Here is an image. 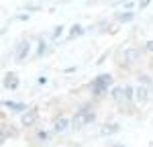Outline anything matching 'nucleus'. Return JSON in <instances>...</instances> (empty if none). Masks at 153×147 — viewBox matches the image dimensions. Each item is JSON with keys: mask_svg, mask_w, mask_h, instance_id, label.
I'll list each match as a JSON object with an SVG mask.
<instances>
[{"mask_svg": "<svg viewBox=\"0 0 153 147\" xmlns=\"http://www.w3.org/2000/svg\"><path fill=\"white\" fill-rule=\"evenodd\" d=\"M147 4H149V0H141V2H139V8H145Z\"/></svg>", "mask_w": 153, "mask_h": 147, "instance_id": "obj_3", "label": "nucleus"}, {"mask_svg": "<svg viewBox=\"0 0 153 147\" xmlns=\"http://www.w3.org/2000/svg\"><path fill=\"white\" fill-rule=\"evenodd\" d=\"M65 127H68V121H63V119H61V121H59L57 125H55V131H63Z\"/></svg>", "mask_w": 153, "mask_h": 147, "instance_id": "obj_2", "label": "nucleus"}, {"mask_svg": "<svg viewBox=\"0 0 153 147\" xmlns=\"http://www.w3.org/2000/svg\"><path fill=\"white\" fill-rule=\"evenodd\" d=\"M118 19H120L123 23H127V21H131V19H133V12H125V14H118Z\"/></svg>", "mask_w": 153, "mask_h": 147, "instance_id": "obj_1", "label": "nucleus"}]
</instances>
